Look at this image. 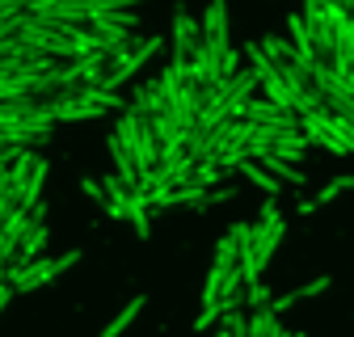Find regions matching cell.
I'll return each mask as SVG.
<instances>
[{
  "instance_id": "ba28073f",
  "label": "cell",
  "mask_w": 354,
  "mask_h": 337,
  "mask_svg": "<svg viewBox=\"0 0 354 337\" xmlns=\"http://www.w3.org/2000/svg\"><path fill=\"white\" fill-rule=\"evenodd\" d=\"M241 118L261 122V126H283V131L299 126V114H295V110H287V106H279V102H270V97H249V102H245V110H241Z\"/></svg>"
},
{
  "instance_id": "ac0fdd59",
  "label": "cell",
  "mask_w": 354,
  "mask_h": 337,
  "mask_svg": "<svg viewBox=\"0 0 354 337\" xmlns=\"http://www.w3.org/2000/svg\"><path fill=\"white\" fill-rule=\"evenodd\" d=\"M245 304H249L253 312H261V308H270V304H274V295H270V287H266V282H249Z\"/></svg>"
},
{
  "instance_id": "9a60e30c",
  "label": "cell",
  "mask_w": 354,
  "mask_h": 337,
  "mask_svg": "<svg viewBox=\"0 0 354 337\" xmlns=\"http://www.w3.org/2000/svg\"><path fill=\"white\" fill-rule=\"evenodd\" d=\"M148 206H152V202H148L144 190H131V198H127V220L136 224L140 236H148V228H152V224H148Z\"/></svg>"
},
{
  "instance_id": "44dd1931",
  "label": "cell",
  "mask_w": 354,
  "mask_h": 337,
  "mask_svg": "<svg viewBox=\"0 0 354 337\" xmlns=\"http://www.w3.org/2000/svg\"><path fill=\"white\" fill-rule=\"evenodd\" d=\"M317 206H321L317 198H308V202H295V211H299V215H313V211H317Z\"/></svg>"
},
{
  "instance_id": "7c38bea8",
  "label": "cell",
  "mask_w": 354,
  "mask_h": 337,
  "mask_svg": "<svg viewBox=\"0 0 354 337\" xmlns=\"http://www.w3.org/2000/svg\"><path fill=\"white\" fill-rule=\"evenodd\" d=\"M144 304H148L144 295H136V300H131V304H122V312H118V316H114V320H110V325H106V329L97 333V337H122V333L131 329V320H136V316L144 312Z\"/></svg>"
},
{
  "instance_id": "7a4b0ae2",
  "label": "cell",
  "mask_w": 354,
  "mask_h": 337,
  "mask_svg": "<svg viewBox=\"0 0 354 337\" xmlns=\"http://www.w3.org/2000/svg\"><path fill=\"white\" fill-rule=\"evenodd\" d=\"M9 173H13V194L21 206H38L42 202V186H47V160H42L34 148L17 152V160H9Z\"/></svg>"
},
{
  "instance_id": "e0dca14e",
  "label": "cell",
  "mask_w": 354,
  "mask_h": 337,
  "mask_svg": "<svg viewBox=\"0 0 354 337\" xmlns=\"http://www.w3.org/2000/svg\"><path fill=\"white\" fill-rule=\"evenodd\" d=\"M224 173H228V168L219 164L215 156H207V160H198V164H194V182H198V186H207V190L224 182Z\"/></svg>"
},
{
  "instance_id": "6da1fadb",
  "label": "cell",
  "mask_w": 354,
  "mask_h": 337,
  "mask_svg": "<svg viewBox=\"0 0 354 337\" xmlns=\"http://www.w3.org/2000/svg\"><path fill=\"white\" fill-rule=\"evenodd\" d=\"M114 135L122 139V148L136 156L140 164V173L144 168H156L160 164V139L152 135V122L136 110H118V126H114Z\"/></svg>"
},
{
  "instance_id": "30bf717a",
  "label": "cell",
  "mask_w": 354,
  "mask_h": 337,
  "mask_svg": "<svg viewBox=\"0 0 354 337\" xmlns=\"http://www.w3.org/2000/svg\"><path fill=\"white\" fill-rule=\"evenodd\" d=\"M236 173H241L245 182H253V186H257L261 194H270V198H274V194L283 190V182H279V177H274V173H270V168H266V164H261L257 156H245V160L236 164Z\"/></svg>"
},
{
  "instance_id": "2e32d148",
  "label": "cell",
  "mask_w": 354,
  "mask_h": 337,
  "mask_svg": "<svg viewBox=\"0 0 354 337\" xmlns=\"http://www.w3.org/2000/svg\"><path fill=\"white\" fill-rule=\"evenodd\" d=\"M287 30H291V42L299 47V55L317 64V47H313V34H308V21H304L299 13H291V17H287Z\"/></svg>"
},
{
  "instance_id": "3957f363",
  "label": "cell",
  "mask_w": 354,
  "mask_h": 337,
  "mask_svg": "<svg viewBox=\"0 0 354 337\" xmlns=\"http://www.w3.org/2000/svg\"><path fill=\"white\" fill-rule=\"evenodd\" d=\"M160 47H165V38H160V34H148V38H136L131 47H122L118 55H110V72H106V80H102V89H118V84H127Z\"/></svg>"
},
{
  "instance_id": "8fae6325",
  "label": "cell",
  "mask_w": 354,
  "mask_h": 337,
  "mask_svg": "<svg viewBox=\"0 0 354 337\" xmlns=\"http://www.w3.org/2000/svg\"><path fill=\"white\" fill-rule=\"evenodd\" d=\"M47 240H51V232H47V224H30L26 228V236H21V244H17V262L13 266H30L34 258H42V249H47Z\"/></svg>"
},
{
  "instance_id": "52a82bcc",
  "label": "cell",
  "mask_w": 354,
  "mask_h": 337,
  "mask_svg": "<svg viewBox=\"0 0 354 337\" xmlns=\"http://www.w3.org/2000/svg\"><path fill=\"white\" fill-rule=\"evenodd\" d=\"M203 38H207V47L224 59L232 51V30H228V5L224 0H211L207 13H203Z\"/></svg>"
},
{
  "instance_id": "603a6c76",
  "label": "cell",
  "mask_w": 354,
  "mask_h": 337,
  "mask_svg": "<svg viewBox=\"0 0 354 337\" xmlns=\"http://www.w3.org/2000/svg\"><path fill=\"white\" fill-rule=\"evenodd\" d=\"M337 5H342V9H350V13H354V0H337Z\"/></svg>"
},
{
  "instance_id": "4fadbf2b",
  "label": "cell",
  "mask_w": 354,
  "mask_h": 337,
  "mask_svg": "<svg viewBox=\"0 0 354 337\" xmlns=\"http://www.w3.org/2000/svg\"><path fill=\"white\" fill-rule=\"evenodd\" d=\"M287 329L279 325V312L274 308H261V312H249V337H283Z\"/></svg>"
},
{
  "instance_id": "9c48e42d",
  "label": "cell",
  "mask_w": 354,
  "mask_h": 337,
  "mask_svg": "<svg viewBox=\"0 0 354 337\" xmlns=\"http://www.w3.org/2000/svg\"><path fill=\"white\" fill-rule=\"evenodd\" d=\"M59 258H34L30 266H9V282L17 291H38V287H47L51 278H59Z\"/></svg>"
},
{
  "instance_id": "5bb4252c",
  "label": "cell",
  "mask_w": 354,
  "mask_h": 337,
  "mask_svg": "<svg viewBox=\"0 0 354 337\" xmlns=\"http://www.w3.org/2000/svg\"><path fill=\"white\" fill-rule=\"evenodd\" d=\"M266 168H270V173L283 182V186H304V168H295L291 160H283V156H274V152H266V156H257Z\"/></svg>"
},
{
  "instance_id": "277c9868",
  "label": "cell",
  "mask_w": 354,
  "mask_h": 337,
  "mask_svg": "<svg viewBox=\"0 0 354 337\" xmlns=\"http://www.w3.org/2000/svg\"><path fill=\"white\" fill-rule=\"evenodd\" d=\"M283 236H287V215L279 211V202L266 194L261 215H257V224H253V253H257V262H261V266L274 258V249H279Z\"/></svg>"
},
{
  "instance_id": "d6986e66",
  "label": "cell",
  "mask_w": 354,
  "mask_h": 337,
  "mask_svg": "<svg viewBox=\"0 0 354 337\" xmlns=\"http://www.w3.org/2000/svg\"><path fill=\"white\" fill-rule=\"evenodd\" d=\"M219 316H224V304H203V312H198L194 329H198V333H207L211 325H219Z\"/></svg>"
},
{
  "instance_id": "7402d4cb",
  "label": "cell",
  "mask_w": 354,
  "mask_h": 337,
  "mask_svg": "<svg viewBox=\"0 0 354 337\" xmlns=\"http://www.w3.org/2000/svg\"><path fill=\"white\" fill-rule=\"evenodd\" d=\"M333 182H337V190H342V194H346V190H354V173H346V177H333Z\"/></svg>"
},
{
  "instance_id": "5b68a950",
  "label": "cell",
  "mask_w": 354,
  "mask_h": 337,
  "mask_svg": "<svg viewBox=\"0 0 354 337\" xmlns=\"http://www.w3.org/2000/svg\"><path fill=\"white\" fill-rule=\"evenodd\" d=\"M299 126H304V135H308V139L321 144V148H329L333 156L354 152V144L342 135V126H337V118H333L329 110H308V114H299Z\"/></svg>"
},
{
  "instance_id": "8992f818",
  "label": "cell",
  "mask_w": 354,
  "mask_h": 337,
  "mask_svg": "<svg viewBox=\"0 0 354 337\" xmlns=\"http://www.w3.org/2000/svg\"><path fill=\"white\" fill-rule=\"evenodd\" d=\"M203 21L186 9V5H177V13H173V64H190V55L203 47Z\"/></svg>"
},
{
  "instance_id": "ffe728a7",
  "label": "cell",
  "mask_w": 354,
  "mask_h": 337,
  "mask_svg": "<svg viewBox=\"0 0 354 337\" xmlns=\"http://www.w3.org/2000/svg\"><path fill=\"white\" fill-rule=\"evenodd\" d=\"M80 190H84L88 198H93L97 206H106V202H110V194H106V186H102V182H93V177H84V182H80Z\"/></svg>"
}]
</instances>
